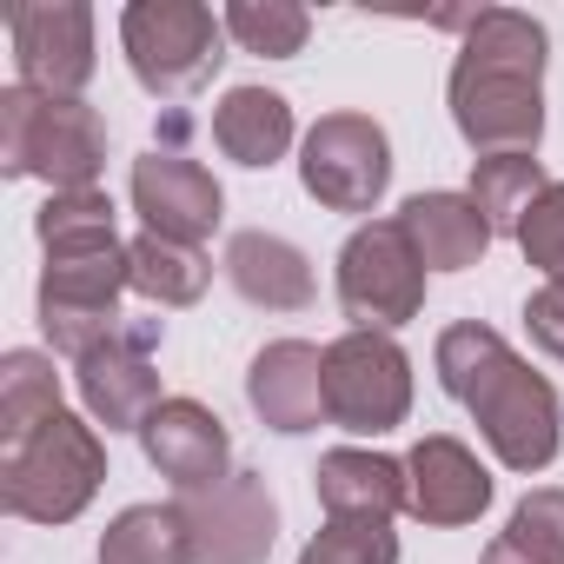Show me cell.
<instances>
[{
  "mask_svg": "<svg viewBox=\"0 0 564 564\" xmlns=\"http://www.w3.org/2000/svg\"><path fill=\"white\" fill-rule=\"evenodd\" d=\"M399 226H405V239L419 246L425 272H465V265H478V259L491 252V239H498L471 193H412V199L399 206Z\"/></svg>",
  "mask_w": 564,
  "mask_h": 564,
  "instance_id": "19",
  "label": "cell"
},
{
  "mask_svg": "<svg viewBox=\"0 0 564 564\" xmlns=\"http://www.w3.org/2000/svg\"><path fill=\"white\" fill-rule=\"evenodd\" d=\"M153 346H160V319H140V326H120L100 352H87L74 366V386H80V405L94 425L140 438V425L166 405L160 372H153Z\"/></svg>",
  "mask_w": 564,
  "mask_h": 564,
  "instance_id": "12",
  "label": "cell"
},
{
  "mask_svg": "<svg viewBox=\"0 0 564 564\" xmlns=\"http://www.w3.org/2000/svg\"><path fill=\"white\" fill-rule=\"evenodd\" d=\"M524 333H531V346H538L544 359L564 366V293H557V286H538V293L524 300Z\"/></svg>",
  "mask_w": 564,
  "mask_h": 564,
  "instance_id": "30",
  "label": "cell"
},
{
  "mask_svg": "<svg viewBox=\"0 0 564 564\" xmlns=\"http://www.w3.org/2000/svg\"><path fill=\"white\" fill-rule=\"evenodd\" d=\"M113 219H120L113 199H107L100 186H80V193H47L34 232H41L47 252H61V246H100V239H120Z\"/></svg>",
  "mask_w": 564,
  "mask_h": 564,
  "instance_id": "27",
  "label": "cell"
},
{
  "mask_svg": "<svg viewBox=\"0 0 564 564\" xmlns=\"http://www.w3.org/2000/svg\"><path fill=\"white\" fill-rule=\"evenodd\" d=\"M120 293H133V252H127L120 239L47 252V265H41V293H34L47 346H54L61 359H74V366H80L87 352H100V346L127 326Z\"/></svg>",
  "mask_w": 564,
  "mask_h": 564,
  "instance_id": "5",
  "label": "cell"
},
{
  "mask_svg": "<svg viewBox=\"0 0 564 564\" xmlns=\"http://www.w3.org/2000/svg\"><path fill=\"white\" fill-rule=\"evenodd\" d=\"M333 286H339V313L352 319V333H399L425 313V259L405 239L399 213L352 226L333 265Z\"/></svg>",
  "mask_w": 564,
  "mask_h": 564,
  "instance_id": "7",
  "label": "cell"
},
{
  "mask_svg": "<svg viewBox=\"0 0 564 564\" xmlns=\"http://www.w3.org/2000/svg\"><path fill=\"white\" fill-rule=\"evenodd\" d=\"M107 485V445L94 419L54 412L21 445L0 452V505L28 524H74Z\"/></svg>",
  "mask_w": 564,
  "mask_h": 564,
  "instance_id": "3",
  "label": "cell"
},
{
  "mask_svg": "<svg viewBox=\"0 0 564 564\" xmlns=\"http://www.w3.org/2000/svg\"><path fill=\"white\" fill-rule=\"evenodd\" d=\"M140 452H147V465H153L180 498H186V491H213V485L232 478V438H226L219 412L199 405V399H166V405L140 425Z\"/></svg>",
  "mask_w": 564,
  "mask_h": 564,
  "instance_id": "14",
  "label": "cell"
},
{
  "mask_svg": "<svg viewBox=\"0 0 564 564\" xmlns=\"http://www.w3.org/2000/svg\"><path fill=\"white\" fill-rule=\"evenodd\" d=\"M193 538V564H265L279 544V505L265 471H232L213 491L173 498Z\"/></svg>",
  "mask_w": 564,
  "mask_h": 564,
  "instance_id": "11",
  "label": "cell"
},
{
  "mask_svg": "<svg viewBox=\"0 0 564 564\" xmlns=\"http://www.w3.org/2000/svg\"><path fill=\"white\" fill-rule=\"evenodd\" d=\"M518 252L544 272V286H557L564 293V180H551L531 206H524V219H518Z\"/></svg>",
  "mask_w": 564,
  "mask_h": 564,
  "instance_id": "29",
  "label": "cell"
},
{
  "mask_svg": "<svg viewBox=\"0 0 564 564\" xmlns=\"http://www.w3.org/2000/svg\"><path fill=\"white\" fill-rule=\"evenodd\" d=\"M300 186L326 213H379L392 186V140L372 113H326L300 140Z\"/></svg>",
  "mask_w": 564,
  "mask_h": 564,
  "instance_id": "9",
  "label": "cell"
},
{
  "mask_svg": "<svg viewBox=\"0 0 564 564\" xmlns=\"http://www.w3.org/2000/svg\"><path fill=\"white\" fill-rule=\"evenodd\" d=\"M412 419V352L392 333H339L326 346V425L386 438Z\"/></svg>",
  "mask_w": 564,
  "mask_h": 564,
  "instance_id": "8",
  "label": "cell"
},
{
  "mask_svg": "<svg viewBox=\"0 0 564 564\" xmlns=\"http://www.w3.org/2000/svg\"><path fill=\"white\" fill-rule=\"evenodd\" d=\"M478 564H564V485L524 491L511 524L485 544Z\"/></svg>",
  "mask_w": 564,
  "mask_h": 564,
  "instance_id": "24",
  "label": "cell"
},
{
  "mask_svg": "<svg viewBox=\"0 0 564 564\" xmlns=\"http://www.w3.org/2000/svg\"><path fill=\"white\" fill-rule=\"evenodd\" d=\"M300 564H399V531L392 524H366V518H326Z\"/></svg>",
  "mask_w": 564,
  "mask_h": 564,
  "instance_id": "28",
  "label": "cell"
},
{
  "mask_svg": "<svg viewBox=\"0 0 564 564\" xmlns=\"http://www.w3.org/2000/svg\"><path fill=\"white\" fill-rule=\"evenodd\" d=\"M544 61H551V34L518 14V8H478L445 100H452V127L458 140L491 160V153H538L544 140Z\"/></svg>",
  "mask_w": 564,
  "mask_h": 564,
  "instance_id": "1",
  "label": "cell"
},
{
  "mask_svg": "<svg viewBox=\"0 0 564 564\" xmlns=\"http://www.w3.org/2000/svg\"><path fill=\"white\" fill-rule=\"evenodd\" d=\"M127 193H133V213L147 219V232L180 239V246H206V239L219 232V219H226V193H219V180H213L199 160H186L180 147H153V153H140Z\"/></svg>",
  "mask_w": 564,
  "mask_h": 564,
  "instance_id": "13",
  "label": "cell"
},
{
  "mask_svg": "<svg viewBox=\"0 0 564 564\" xmlns=\"http://www.w3.org/2000/svg\"><path fill=\"white\" fill-rule=\"evenodd\" d=\"M226 279L232 293L259 313H306L313 306V259L286 239V232H265V226H246L226 239Z\"/></svg>",
  "mask_w": 564,
  "mask_h": 564,
  "instance_id": "17",
  "label": "cell"
},
{
  "mask_svg": "<svg viewBox=\"0 0 564 564\" xmlns=\"http://www.w3.org/2000/svg\"><path fill=\"white\" fill-rule=\"evenodd\" d=\"M120 54L153 100H186V94L213 87V74L226 61V21L213 8H199V0H127Z\"/></svg>",
  "mask_w": 564,
  "mask_h": 564,
  "instance_id": "6",
  "label": "cell"
},
{
  "mask_svg": "<svg viewBox=\"0 0 564 564\" xmlns=\"http://www.w3.org/2000/svg\"><path fill=\"white\" fill-rule=\"evenodd\" d=\"M127 252H133V293L153 300L160 313H166V306H199L206 286H213V259H206L199 246H180V239L140 232Z\"/></svg>",
  "mask_w": 564,
  "mask_h": 564,
  "instance_id": "21",
  "label": "cell"
},
{
  "mask_svg": "<svg viewBox=\"0 0 564 564\" xmlns=\"http://www.w3.org/2000/svg\"><path fill=\"white\" fill-rule=\"evenodd\" d=\"M100 564H193L180 505H127L100 531Z\"/></svg>",
  "mask_w": 564,
  "mask_h": 564,
  "instance_id": "22",
  "label": "cell"
},
{
  "mask_svg": "<svg viewBox=\"0 0 564 564\" xmlns=\"http://www.w3.org/2000/svg\"><path fill=\"white\" fill-rule=\"evenodd\" d=\"M246 405L272 432H319L326 425V346L313 339H272L246 366Z\"/></svg>",
  "mask_w": 564,
  "mask_h": 564,
  "instance_id": "15",
  "label": "cell"
},
{
  "mask_svg": "<svg viewBox=\"0 0 564 564\" xmlns=\"http://www.w3.org/2000/svg\"><path fill=\"white\" fill-rule=\"evenodd\" d=\"M544 186H551V180H544L538 153H491V160H471V199H478V213L491 219V232H518L524 206H531Z\"/></svg>",
  "mask_w": 564,
  "mask_h": 564,
  "instance_id": "26",
  "label": "cell"
},
{
  "mask_svg": "<svg viewBox=\"0 0 564 564\" xmlns=\"http://www.w3.org/2000/svg\"><path fill=\"white\" fill-rule=\"evenodd\" d=\"M219 21H226V41H239L259 61H293L313 41V14L300 0H232Z\"/></svg>",
  "mask_w": 564,
  "mask_h": 564,
  "instance_id": "25",
  "label": "cell"
},
{
  "mask_svg": "<svg viewBox=\"0 0 564 564\" xmlns=\"http://www.w3.org/2000/svg\"><path fill=\"white\" fill-rule=\"evenodd\" d=\"M300 127H293V100L272 87H226L213 107V147L239 166H279L293 153Z\"/></svg>",
  "mask_w": 564,
  "mask_h": 564,
  "instance_id": "20",
  "label": "cell"
},
{
  "mask_svg": "<svg viewBox=\"0 0 564 564\" xmlns=\"http://www.w3.org/2000/svg\"><path fill=\"white\" fill-rule=\"evenodd\" d=\"M432 366H438L445 399H458L478 419V432H485V445H491V458L505 471H544L557 458L564 399H557V386L544 372H531L505 346V333H491L478 319H458V326L438 333Z\"/></svg>",
  "mask_w": 564,
  "mask_h": 564,
  "instance_id": "2",
  "label": "cell"
},
{
  "mask_svg": "<svg viewBox=\"0 0 564 564\" xmlns=\"http://www.w3.org/2000/svg\"><path fill=\"white\" fill-rule=\"evenodd\" d=\"M61 405V372L47 352H8L0 359V445H21L34 425H47Z\"/></svg>",
  "mask_w": 564,
  "mask_h": 564,
  "instance_id": "23",
  "label": "cell"
},
{
  "mask_svg": "<svg viewBox=\"0 0 564 564\" xmlns=\"http://www.w3.org/2000/svg\"><path fill=\"white\" fill-rule=\"evenodd\" d=\"M313 491L326 505V518H366V524H392L399 511H412V485H405V458L366 452V445H339L319 458Z\"/></svg>",
  "mask_w": 564,
  "mask_h": 564,
  "instance_id": "18",
  "label": "cell"
},
{
  "mask_svg": "<svg viewBox=\"0 0 564 564\" xmlns=\"http://www.w3.org/2000/svg\"><path fill=\"white\" fill-rule=\"evenodd\" d=\"M405 485H412V518L419 524H478L491 505V471L478 465V452L465 438H419L405 458Z\"/></svg>",
  "mask_w": 564,
  "mask_h": 564,
  "instance_id": "16",
  "label": "cell"
},
{
  "mask_svg": "<svg viewBox=\"0 0 564 564\" xmlns=\"http://www.w3.org/2000/svg\"><path fill=\"white\" fill-rule=\"evenodd\" d=\"M8 41H14L21 87H34L47 100H80L87 80L100 74L87 0H14L8 8Z\"/></svg>",
  "mask_w": 564,
  "mask_h": 564,
  "instance_id": "10",
  "label": "cell"
},
{
  "mask_svg": "<svg viewBox=\"0 0 564 564\" xmlns=\"http://www.w3.org/2000/svg\"><path fill=\"white\" fill-rule=\"evenodd\" d=\"M107 166V120L87 100H47L34 87H0V173L47 180V193L100 186Z\"/></svg>",
  "mask_w": 564,
  "mask_h": 564,
  "instance_id": "4",
  "label": "cell"
}]
</instances>
